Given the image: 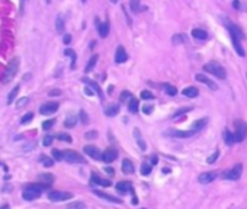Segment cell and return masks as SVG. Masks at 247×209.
Returning a JSON list of instances; mask_svg holds the SVG:
<instances>
[{
  "mask_svg": "<svg viewBox=\"0 0 247 209\" xmlns=\"http://www.w3.org/2000/svg\"><path fill=\"white\" fill-rule=\"evenodd\" d=\"M225 25H227V28H228V30H230V35H231V41H233V44H234V48H236V51H237V54H239L240 57H244L246 55V52H244V50H243V47H241V39L244 38V34H243V30L240 29L239 26H236L234 23H231L228 19H225Z\"/></svg>",
  "mask_w": 247,
  "mask_h": 209,
  "instance_id": "1",
  "label": "cell"
},
{
  "mask_svg": "<svg viewBox=\"0 0 247 209\" xmlns=\"http://www.w3.org/2000/svg\"><path fill=\"white\" fill-rule=\"evenodd\" d=\"M19 64L20 61L18 57L12 58V61L8 64V67H6V71H4L3 74V79H2V81H3L4 84H8L12 81V79L16 76V73H18V70H19Z\"/></svg>",
  "mask_w": 247,
  "mask_h": 209,
  "instance_id": "2",
  "label": "cell"
},
{
  "mask_svg": "<svg viewBox=\"0 0 247 209\" xmlns=\"http://www.w3.org/2000/svg\"><path fill=\"white\" fill-rule=\"evenodd\" d=\"M204 70H205L206 73L214 74L215 77H218V79H221V80H224L225 77H227L224 67H222L220 63H217V61H209V63H206V64L204 65Z\"/></svg>",
  "mask_w": 247,
  "mask_h": 209,
  "instance_id": "3",
  "label": "cell"
},
{
  "mask_svg": "<svg viewBox=\"0 0 247 209\" xmlns=\"http://www.w3.org/2000/svg\"><path fill=\"white\" fill-rule=\"evenodd\" d=\"M234 137H236V142H241L247 135V124L244 121H234Z\"/></svg>",
  "mask_w": 247,
  "mask_h": 209,
  "instance_id": "4",
  "label": "cell"
},
{
  "mask_svg": "<svg viewBox=\"0 0 247 209\" xmlns=\"http://www.w3.org/2000/svg\"><path fill=\"white\" fill-rule=\"evenodd\" d=\"M241 174H243V164L239 163V164H236V166H234L233 168L224 171V173H222V179H227V180H239L240 177H241Z\"/></svg>",
  "mask_w": 247,
  "mask_h": 209,
  "instance_id": "5",
  "label": "cell"
},
{
  "mask_svg": "<svg viewBox=\"0 0 247 209\" xmlns=\"http://www.w3.org/2000/svg\"><path fill=\"white\" fill-rule=\"evenodd\" d=\"M64 152V160L70 164H83L84 158L83 156H80L77 151H73V150H65Z\"/></svg>",
  "mask_w": 247,
  "mask_h": 209,
  "instance_id": "6",
  "label": "cell"
},
{
  "mask_svg": "<svg viewBox=\"0 0 247 209\" xmlns=\"http://www.w3.org/2000/svg\"><path fill=\"white\" fill-rule=\"evenodd\" d=\"M73 198V195L69 192H61V190H54L48 193V199L53 202H63V201H69Z\"/></svg>",
  "mask_w": 247,
  "mask_h": 209,
  "instance_id": "7",
  "label": "cell"
},
{
  "mask_svg": "<svg viewBox=\"0 0 247 209\" xmlns=\"http://www.w3.org/2000/svg\"><path fill=\"white\" fill-rule=\"evenodd\" d=\"M196 131L189 129V131H179V129H169L164 132L166 137H175V138H189L192 135H195Z\"/></svg>",
  "mask_w": 247,
  "mask_h": 209,
  "instance_id": "8",
  "label": "cell"
},
{
  "mask_svg": "<svg viewBox=\"0 0 247 209\" xmlns=\"http://www.w3.org/2000/svg\"><path fill=\"white\" fill-rule=\"evenodd\" d=\"M58 107H60V105H58L57 102H48V103H44V105L39 107V112H41L42 115H51V113H54V112H57Z\"/></svg>",
  "mask_w": 247,
  "mask_h": 209,
  "instance_id": "9",
  "label": "cell"
},
{
  "mask_svg": "<svg viewBox=\"0 0 247 209\" xmlns=\"http://www.w3.org/2000/svg\"><path fill=\"white\" fill-rule=\"evenodd\" d=\"M195 79H196L198 81H199V83H204L205 86H208V87L211 89V90H214V91H217V90H218V86H217V84L214 83V81H211V80H209L208 77L205 76V74H202V73H198L196 76H195Z\"/></svg>",
  "mask_w": 247,
  "mask_h": 209,
  "instance_id": "10",
  "label": "cell"
},
{
  "mask_svg": "<svg viewBox=\"0 0 247 209\" xmlns=\"http://www.w3.org/2000/svg\"><path fill=\"white\" fill-rule=\"evenodd\" d=\"M218 173L217 171H206V173H202V174H199V183H202V184H208V183L214 182V180L217 179Z\"/></svg>",
  "mask_w": 247,
  "mask_h": 209,
  "instance_id": "11",
  "label": "cell"
},
{
  "mask_svg": "<svg viewBox=\"0 0 247 209\" xmlns=\"http://www.w3.org/2000/svg\"><path fill=\"white\" fill-rule=\"evenodd\" d=\"M83 151L87 154L89 157H92V158L95 160H102V152L99 151L98 147H95V145H86L83 148Z\"/></svg>",
  "mask_w": 247,
  "mask_h": 209,
  "instance_id": "12",
  "label": "cell"
},
{
  "mask_svg": "<svg viewBox=\"0 0 247 209\" xmlns=\"http://www.w3.org/2000/svg\"><path fill=\"white\" fill-rule=\"evenodd\" d=\"M116 157H118V151L115 148H106L102 154V160L105 163H112Z\"/></svg>",
  "mask_w": 247,
  "mask_h": 209,
  "instance_id": "13",
  "label": "cell"
},
{
  "mask_svg": "<svg viewBox=\"0 0 247 209\" xmlns=\"http://www.w3.org/2000/svg\"><path fill=\"white\" fill-rule=\"evenodd\" d=\"M126 60H128V54H126L124 47L119 45L118 48H116V52H115V61L121 64V63H125Z\"/></svg>",
  "mask_w": 247,
  "mask_h": 209,
  "instance_id": "14",
  "label": "cell"
},
{
  "mask_svg": "<svg viewBox=\"0 0 247 209\" xmlns=\"http://www.w3.org/2000/svg\"><path fill=\"white\" fill-rule=\"evenodd\" d=\"M96 23H98V29H99V35L102 38H106L108 34H109V22L105 20V22H99V18H96Z\"/></svg>",
  "mask_w": 247,
  "mask_h": 209,
  "instance_id": "15",
  "label": "cell"
},
{
  "mask_svg": "<svg viewBox=\"0 0 247 209\" xmlns=\"http://www.w3.org/2000/svg\"><path fill=\"white\" fill-rule=\"evenodd\" d=\"M93 193H95L96 196H99V198H102V199H106V201L115 202V203H122V201H121V199H118V198H114L112 195H108V193H105V192H100V190H93Z\"/></svg>",
  "mask_w": 247,
  "mask_h": 209,
  "instance_id": "16",
  "label": "cell"
},
{
  "mask_svg": "<svg viewBox=\"0 0 247 209\" xmlns=\"http://www.w3.org/2000/svg\"><path fill=\"white\" fill-rule=\"evenodd\" d=\"M134 170H135V168H134V164H132L131 160L125 158L124 161H122V171H124L125 174H132Z\"/></svg>",
  "mask_w": 247,
  "mask_h": 209,
  "instance_id": "17",
  "label": "cell"
},
{
  "mask_svg": "<svg viewBox=\"0 0 247 209\" xmlns=\"http://www.w3.org/2000/svg\"><path fill=\"white\" fill-rule=\"evenodd\" d=\"M192 36H194L195 39H198V41H205V39H208V34H206L205 30L198 29V28L192 29Z\"/></svg>",
  "mask_w": 247,
  "mask_h": 209,
  "instance_id": "18",
  "label": "cell"
},
{
  "mask_svg": "<svg viewBox=\"0 0 247 209\" xmlns=\"http://www.w3.org/2000/svg\"><path fill=\"white\" fill-rule=\"evenodd\" d=\"M116 190L119 193H126L129 190H132V184L129 182H118L116 183Z\"/></svg>",
  "mask_w": 247,
  "mask_h": 209,
  "instance_id": "19",
  "label": "cell"
},
{
  "mask_svg": "<svg viewBox=\"0 0 247 209\" xmlns=\"http://www.w3.org/2000/svg\"><path fill=\"white\" fill-rule=\"evenodd\" d=\"M118 112H119V105H116V103H110V105H108L105 107V115L106 116H115Z\"/></svg>",
  "mask_w": 247,
  "mask_h": 209,
  "instance_id": "20",
  "label": "cell"
},
{
  "mask_svg": "<svg viewBox=\"0 0 247 209\" xmlns=\"http://www.w3.org/2000/svg\"><path fill=\"white\" fill-rule=\"evenodd\" d=\"M39 195H41V193H38V192H34V190L23 189L22 196H23V199H25V201H35V199L39 198Z\"/></svg>",
  "mask_w": 247,
  "mask_h": 209,
  "instance_id": "21",
  "label": "cell"
},
{
  "mask_svg": "<svg viewBox=\"0 0 247 209\" xmlns=\"http://www.w3.org/2000/svg\"><path fill=\"white\" fill-rule=\"evenodd\" d=\"M92 182L93 183H96V184H100V186H105V187H108V186H110L112 183H110V180H106V179H100L96 173H92Z\"/></svg>",
  "mask_w": 247,
  "mask_h": 209,
  "instance_id": "22",
  "label": "cell"
},
{
  "mask_svg": "<svg viewBox=\"0 0 247 209\" xmlns=\"http://www.w3.org/2000/svg\"><path fill=\"white\" fill-rule=\"evenodd\" d=\"M222 138H224L225 144L227 145H233L234 142H236V137H234V134H231L228 129H224V132H222Z\"/></svg>",
  "mask_w": 247,
  "mask_h": 209,
  "instance_id": "23",
  "label": "cell"
},
{
  "mask_svg": "<svg viewBox=\"0 0 247 209\" xmlns=\"http://www.w3.org/2000/svg\"><path fill=\"white\" fill-rule=\"evenodd\" d=\"M83 81H84L86 84H89V86H90V87L93 89V90H95L96 93H98L100 99H103V93H102V90H100V87L98 86V83H95L93 80H89V79H83Z\"/></svg>",
  "mask_w": 247,
  "mask_h": 209,
  "instance_id": "24",
  "label": "cell"
},
{
  "mask_svg": "<svg viewBox=\"0 0 247 209\" xmlns=\"http://www.w3.org/2000/svg\"><path fill=\"white\" fill-rule=\"evenodd\" d=\"M134 137H135V140H137V144L140 145V148L143 150V151H145V148H147V145H145L144 140H143V137H141L140 129H138V128H135V129H134Z\"/></svg>",
  "mask_w": 247,
  "mask_h": 209,
  "instance_id": "25",
  "label": "cell"
},
{
  "mask_svg": "<svg viewBox=\"0 0 247 209\" xmlns=\"http://www.w3.org/2000/svg\"><path fill=\"white\" fill-rule=\"evenodd\" d=\"M182 93L186 96V97H196V96L199 95V90H198L196 87H194V86H190V87L183 89Z\"/></svg>",
  "mask_w": 247,
  "mask_h": 209,
  "instance_id": "26",
  "label": "cell"
},
{
  "mask_svg": "<svg viewBox=\"0 0 247 209\" xmlns=\"http://www.w3.org/2000/svg\"><path fill=\"white\" fill-rule=\"evenodd\" d=\"M39 182H42L44 184H51V183L54 182V176L49 174V173H42V174H39Z\"/></svg>",
  "mask_w": 247,
  "mask_h": 209,
  "instance_id": "27",
  "label": "cell"
},
{
  "mask_svg": "<svg viewBox=\"0 0 247 209\" xmlns=\"http://www.w3.org/2000/svg\"><path fill=\"white\" fill-rule=\"evenodd\" d=\"M138 107H140V103H138V100L137 99H131L128 102V109H129V112L131 113H137L138 112Z\"/></svg>",
  "mask_w": 247,
  "mask_h": 209,
  "instance_id": "28",
  "label": "cell"
},
{
  "mask_svg": "<svg viewBox=\"0 0 247 209\" xmlns=\"http://www.w3.org/2000/svg\"><path fill=\"white\" fill-rule=\"evenodd\" d=\"M76 124H77V116H74V115H69V116L65 118V121H64V126H65V128H73Z\"/></svg>",
  "mask_w": 247,
  "mask_h": 209,
  "instance_id": "29",
  "label": "cell"
},
{
  "mask_svg": "<svg viewBox=\"0 0 247 209\" xmlns=\"http://www.w3.org/2000/svg\"><path fill=\"white\" fill-rule=\"evenodd\" d=\"M55 29H57L58 34H63V30H64V19H63L61 15H58L57 19H55Z\"/></svg>",
  "mask_w": 247,
  "mask_h": 209,
  "instance_id": "30",
  "label": "cell"
},
{
  "mask_svg": "<svg viewBox=\"0 0 247 209\" xmlns=\"http://www.w3.org/2000/svg\"><path fill=\"white\" fill-rule=\"evenodd\" d=\"M98 55H93V57H90V60H89V63H87V65H86V70L84 71L86 73H90L92 70L95 69V65H96V63H98Z\"/></svg>",
  "mask_w": 247,
  "mask_h": 209,
  "instance_id": "31",
  "label": "cell"
},
{
  "mask_svg": "<svg viewBox=\"0 0 247 209\" xmlns=\"http://www.w3.org/2000/svg\"><path fill=\"white\" fill-rule=\"evenodd\" d=\"M185 41H186V35H185V34H177V35H175V36L171 38V42H173L175 45L183 44Z\"/></svg>",
  "mask_w": 247,
  "mask_h": 209,
  "instance_id": "32",
  "label": "cell"
},
{
  "mask_svg": "<svg viewBox=\"0 0 247 209\" xmlns=\"http://www.w3.org/2000/svg\"><path fill=\"white\" fill-rule=\"evenodd\" d=\"M206 124H208V119H206V118L201 119V121H196L194 125H192V129H194V131H199V129H202Z\"/></svg>",
  "mask_w": 247,
  "mask_h": 209,
  "instance_id": "33",
  "label": "cell"
},
{
  "mask_svg": "<svg viewBox=\"0 0 247 209\" xmlns=\"http://www.w3.org/2000/svg\"><path fill=\"white\" fill-rule=\"evenodd\" d=\"M19 90H20V86H16L13 90L9 93V96H8V105H10L13 100H15V97L18 96V93H19Z\"/></svg>",
  "mask_w": 247,
  "mask_h": 209,
  "instance_id": "34",
  "label": "cell"
},
{
  "mask_svg": "<svg viewBox=\"0 0 247 209\" xmlns=\"http://www.w3.org/2000/svg\"><path fill=\"white\" fill-rule=\"evenodd\" d=\"M39 160H41V161H42V164H44L45 167H51V166H53V164H54V160H51V158H49V157L44 156V154H42V156L39 157Z\"/></svg>",
  "mask_w": 247,
  "mask_h": 209,
  "instance_id": "35",
  "label": "cell"
},
{
  "mask_svg": "<svg viewBox=\"0 0 247 209\" xmlns=\"http://www.w3.org/2000/svg\"><path fill=\"white\" fill-rule=\"evenodd\" d=\"M150 171H151V164H148V163L141 164V174L147 176V174H150Z\"/></svg>",
  "mask_w": 247,
  "mask_h": 209,
  "instance_id": "36",
  "label": "cell"
},
{
  "mask_svg": "<svg viewBox=\"0 0 247 209\" xmlns=\"http://www.w3.org/2000/svg\"><path fill=\"white\" fill-rule=\"evenodd\" d=\"M132 99V95H131V93H129V91H122L121 93V97H119V102H129V100Z\"/></svg>",
  "mask_w": 247,
  "mask_h": 209,
  "instance_id": "37",
  "label": "cell"
},
{
  "mask_svg": "<svg viewBox=\"0 0 247 209\" xmlns=\"http://www.w3.org/2000/svg\"><path fill=\"white\" fill-rule=\"evenodd\" d=\"M164 89H166L169 96H175L176 93H177V89H176L175 86H171V84H164Z\"/></svg>",
  "mask_w": 247,
  "mask_h": 209,
  "instance_id": "38",
  "label": "cell"
},
{
  "mask_svg": "<svg viewBox=\"0 0 247 209\" xmlns=\"http://www.w3.org/2000/svg\"><path fill=\"white\" fill-rule=\"evenodd\" d=\"M140 2L141 0H131L129 6H131V10H132L134 13H138V10H140Z\"/></svg>",
  "mask_w": 247,
  "mask_h": 209,
  "instance_id": "39",
  "label": "cell"
},
{
  "mask_svg": "<svg viewBox=\"0 0 247 209\" xmlns=\"http://www.w3.org/2000/svg\"><path fill=\"white\" fill-rule=\"evenodd\" d=\"M53 157H54V160H57V161L64 160V152H61L60 150H53Z\"/></svg>",
  "mask_w": 247,
  "mask_h": 209,
  "instance_id": "40",
  "label": "cell"
},
{
  "mask_svg": "<svg viewBox=\"0 0 247 209\" xmlns=\"http://www.w3.org/2000/svg\"><path fill=\"white\" fill-rule=\"evenodd\" d=\"M141 99H144V100L154 99V95H153L151 91H148V90H143V91H141Z\"/></svg>",
  "mask_w": 247,
  "mask_h": 209,
  "instance_id": "41",
  "label": "cell"
},
{
  "mask_svg": "<svg viewBox=\"0 0 247 209\" xmlns=\"http://www.w3.org/2000/svg\"><path fill=\"white\" fill-rule=\"evenodd\" d=\"M28 102H29V97H20L18 102H16V107L19 109V107H23V106H26Z\"/></svg>",
  "mask_w": 247,
  "mask_h": 209,
  "instance_id": "42",
  "label": "cell"
},
{
  "mask_svg": "<svg viewBox=\"0 0 247 209\" xmlns=\"http://www.w3.org/2000/svg\"><path fill=\"white\" fill-rule=\"evenodd\" d=\"M57 138H58L60 141H65V142H71V141H73V140H71V137H70L69 134H64V132L58 134Z\"/></svg>",
  "mask_w": 247,
  "mask_h": 209,
  "instance_id": "43",
  "label": "cell"
},
{
  "mask_svg": "<svg viewBox=\"0 0 247 209\" xmlns=\"http://www.w3.org/2000/svg\"><path fill=\"white\" fill-rule=\"evenodd\" d=\"M32 119H34V113H32V112H29V113L23 115V118L20 119V124H28V122H31Z\"/></svg>",
  "mask_w": 247,
  "mask_h": 209,
  "instance_id": "44",
  "label": "cell"
},
{
  "mask_svg": "<svg viewBox=\"0 0 247 209\" xmlns=\"http://www.w3.org/2000/svg\"><path fill=\"white\" fill-rule=\"evenodd\" d=\"M55 124V119H48V121L42 122V129H49L51 126H54Z\"/></svg>",
  "mask_w": 247,
  "mask_h": 209,
  "instance_id": "45",
  "label": "cell"
},
{
  "mask_svg": "<svg viewBox=\"0 0 247 209\" xmlns=\"http://www.w3.org/2000/svg\"><path fill=\"white\" fill-rule=\"evenodd\" d=\"M64 54H65V55H70V57H71V67H74V61H76V54H74V51L67 48V50L64 51Z\"/></svg>",
  "mask_w": 247,
  "mask_h": 209,
  "instance_id": "46",
  "label": "cell"
},
{
  "mask_svg": "<svg viewBox=\"0 0 247 209\" xmlns=\"http://www.w3.org/2000/svg\"><path fill=\"white\" fill-rule=\"evenodd\" d=\"M218 156H220V152L215 151V152L212 154V156H209V157H208V160H206V163H208V164L215 163V161H217V158H218Z\"/></svg>",
  "mask_w": 247,
  "mask_h": 209,
  "instance_id": "47",
  "label": "cell"
},
{
  "mask_svg": "<svg viewBox=\"0 0 247 209\" xmlns=\"http://www.w3.org/2000/svg\"><path fill=\"white\" fill-rule=\"evenodd\" d=\"M53 140H54V137H51V135H47V137L44 138V141H42V144L45 145V147H49V145L53 144Z\"/></svg>",
  "mask_w": 247,
  "mask_h": 209,
  "instance_id": "48",
  "label": "cell"
},
{
  "mask_svg": "<svg viewBox=\"0 0 247 209\" xmlns=\"http://www.w3.org/2000/svg\"><path fill=\"white\" fill-rule=\"evenodd\" d=\"M80 119H81V122H83L84 125L86 124H89V118H87V113L84 112V110H80Z\"/></svg>",
  "mask_w": 247,
  "mask_h": 209,
  "instance_id": "49",
  "label": "cell"
},
{
  "mask_svg": "<svg viewBox=\"0 0 247 209\" xmlns=\"http://www.w3.org/2000/svg\"><path fill=\"white\" fill-rule=\"evenodd\" d=\"M153 109H154V107H153V105H145V106H143V112H144V113H151L153 112Z\"/></svg>",
  "mask_w": 247,
  "mask_h": 209,
  "instance_id": "50",
  "label": "cell"
},
{
  "mask_svg": "<svg viewBox=\"0 0 247 209\" xmlns=\"http://www.w3.org/2000/svg\"><path fill=\"white\" fill-rule=\"evenodd\" d=\"M98 137V132L96 131H90V132H86V138L87 140H93V138Z\"/></svg>",
  "mask_w": 247,
  "mask_h": 209,
  "instance_id": "51",
  "label": "cell"
},
{
  "mask_svg": "<svg viewBox=\"0 0 247 209\" xmlns=\"http://www.w3.org/2000/svg\"><path fill=\"white\" fill-rule=\"evenodd\" d=\"M70 41H71V35L65 34V35H64V38H63V42H64L65 45H67V44H70Z\"/></svg>",
  "mask_w": 247,
  "mask_h": 209,
  "instance_id": "52",
  "label": "cell"
},
{
  "mask_svg": "<svg viewBox=\"0 0 247 209\" xmlns=\"http://www.w3.org/2000/svg\"><path fill=\"white\" fill-rule=\"evenodd\" d=\"M49 96H60L61 95V90H58V89H54V90H51L48 93Z\"/></svg>",
  "mask_w": 247,
  "mask_h": 209,
  "instance_id": "53",
  "label": "cell"
},
{
  "mask_svg": "<svg viewBox=\"0 0 247 209\" xmlns=\"http://www.w3.org/2000/svg\"><path fill=\"white\" fill-rule=\"evenodd\" d=\"M71 208H79V209H84V205L83 203H80V202H77V203H73Z\"/></svg>",
  "mask_w": 247,
  "mask_h": 209,
  "instance_id": "54",
  "label": "cell"
},
{
  "mask_svg": "<svg viewBox=\"0 0 247 209\" xmlns=\"http://www.w3.org/2000/svg\"><path fill=\"white\" fill-rule=\"evenodd\" d=\"M151 164H157V156H151Z\"/></svg>",
  "mask_w": 247,
  "mask_h": 209,
  "instance_id": "55",
  "label": "cell"
},
{
  "mask_svg": "<svg viewBox=\"0 0 247 209\" xmlns=\"http://www.w3.org/2000/svg\"><path fill=\"white\" fill-rule=\"evenodd\" d=\"M105 171H108L109 174H114V173H115V171H114V168H110V167H106V168H105Z\"/></svg>",
  "mask_w": 247,
  "mask_h": 209,
  "instance_id": "56",
  "label": "cell"
},
{
  "mask_svg": "<svg viewBox=\"0 0 247 209\" xmlns=\"http://www.w3.org/2000/svg\"><path fill=\"white\" fill-rule=\"evenodd\" d=\"M86 95H89V96H92V95H93V90H92V89H86Z\"/></svg>",
  "mask_w": 247,
  "mask_h": 209,
  "instance_id": "57",
  "label": "cell"
},
{
  "mask_svg": "<svg viewBox=\"0 0 247 209\" xmlns=\"http://www.w3.org/2000/svg\"><path fill=\"white\" fill-rule=\"evenodd\" d=\"M25 2H26V0H22V10H23V6H25Z\"/></svg>",
  "mask_w": 247,
  "mask_h": 209,
  "instance_id": "58",
  "label": "cell"
},
{
  "mask_svg": "<svg viewBox=\"0 0 247 209\" xmlns=\"http://www.w3.org/2000/svg\"><path fill=\"white\" fill-rule=\"evenodd\" d=\"M110 2H112V3H116V2H118V0H110Z\"/></svg>",
  "mask_w": 247,
  "mask_h": 209,
  "instance_id": "59",
  "label": "cell"
},
{
  "mask_svg": "<svg viewBox=\"0 0 247 209\" xmlns=\"http://www.w3.org/2000/svg\"><path fill=\"white\" fill-rule=\"evenodd\" d=\"M47 3H51V0H47Z\"/></svg>",
  "mask_w": 247,
  "mask_h": 209,
  "instance_id": "60",
  "label": "cell"
},
{
  "mask_svg": "<svg viewBox=\"0 0 247 209\" xmlns=\"http://www.w3.org/2000/svg\"><path fill=\"white\" fill-rule=\"evenodd\" d=\"M81 2H83V3H84V2H86V0H81Z\"/></svg>",
  "mask_w": 247,
  "mask_h": 209,
  "instance_id": "61",
  "label": "cell"
},
{
  "mask_svg": "<svg viewBox=\"0 0 247 209\" xmlns=\"http://www.w3.org/2000/svg\"><path fill=\"white\" fill-rule=\"evenodd\" d=\"M70 209H71V208H70Z\"/></svg>",
  "mask_w": 247,
  "mask_h": 209,
  "instance_id": "62",
  "label": "cell"
}]
</instances>
